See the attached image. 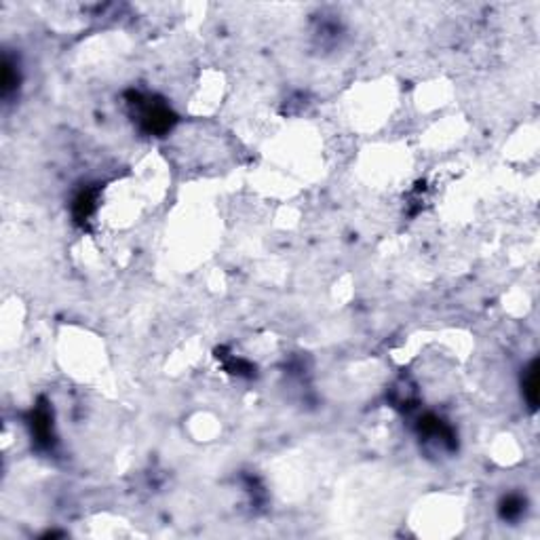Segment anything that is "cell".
<instances>
[{"label": "cell", "mask_w": 540, "mask_h": 540, "mask_svg": "<svg viewBox=\"0 0 540 540\" xmlns=\"http://www.w3.org/2000/svg\"><path fill=\"white\" fill-rule=\"evenodd\" d=\"M525 392H527V401L534 407L536 405V369L532 365V369L527 371V384H525Z\"/></svg>", "instance_id": "cell-1"}]
</instances>
